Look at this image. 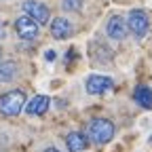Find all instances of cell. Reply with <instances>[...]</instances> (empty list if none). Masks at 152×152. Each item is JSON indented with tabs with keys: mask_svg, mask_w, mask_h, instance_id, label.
<instances>
[{
	"mask_svg": "<svg viewBox=\"0 0 152 152\" xmlns=\"http://www.w3.org/2000/svg\"><path fill=\"white\" fill-rule=\"evenodd\" d=\"M114 133H116V129H114V123L108 121V118H93L87 127V135L93 144L97 146H104L108 142H112Z\"/></svg>",
	"mask_w": 152,
	"mask_h": 152,
	"instance_id": "6da1fadb",
	"label": "cell"
},
{
	"mask_svg": "<svg viewBox=\"0 0 152 152\" xmlns=\"http://www.w3.org/2000/svg\"><path fill=\"white\" fill-rule=\"evenodd\" d=\"M26 93L19 91V89H13V91H7L0 95V114L4 116H17L19 112L26 108Z\"/></svg>",
	"mask_w": 152,
	"mask_h": 152,
	"instance_id": "7a4b0ae2",
	"label": "cell"
},
{
	"mask_svg": "<svg viewBox=\"0 0 152 152\" xmlns=\"http://www.w3.org/2000/svg\"><path fill=\"white\" fill-rule=\"evenodd\" d=\"M15 34L21 38V40L32 42V40L38 38V34H40V23H36L28 15H21V17L15 19Z\"/></svg>",
	"mask_w": 152,
	"mask_h": 152,
	"instance_id": "3957f363",
	"label": "cell"
},
{
	"mask_svg": "<svg viewBox=\"0 0 152 152\" xmlns=\"http://www.w3.org/2000/svg\"><path fill=\"white\" fill-rule=\"evenodd\" d=\"M127 26H129V32L135 36V38H144L150 30V19L146 15V11L142 9H133L127 17Z\"/></svg>",
	"mask_w": 152,
	"mask_h": 152,
	"instance_id": "277c9868",
	"label": "cell"
},
{
	"mask_svg": "<svg viewBox=\"0 0 152 152\" xmlns=\"http://www.w3.org/2000/svg\"><path fill=\"white\" fill-rule=\"evenodd\" d=\"M85 89L89 95H104V93L114 89V80L110 76H104V74H91L85 80Z\"/></svg>",
	"mask_w": 152,
	"mask_h": 152,
	"instance_id": "5b68a950",
	"label": "cell"
},
{
	"mask_svg": "<svg viewBox=\"0 0 152 152\" xmlns=\"http://www.w3.org/2000/svg\"><path fill=\"white\" fill-rule=\"evenodd\" d=\"M23 15H28V17H32L36 23H47L49 19H51V11H49V7L45 4V2H40V0H26L23 2Z\"/></svg>",
	"mask_w": 152,
	"mask_h": 152,
	"instance_id": "8992f818",
	"label": "cell"
},
{
	"mask_svg": "<svg viewBox=\"0 0 152 152\" xmlns=\"http://www.w3.org/2000/svg\"><path fill=\"white\" fill-rule=\"evenodd\" d=\"M106 34L112 38V40H125L129 34V26L121 15H112L106 23Z\"/></svg>",
	"mask_w": 152,
	"mask_h": 152,
	"instance_id": "52a82bcc",
	"label": "cell"
},
{
	"mask_svg": "<svg viewBox=\"0 0 152 152\" xmlns=\"http://www.w3.org/2000/svg\"><path fill=\"white\" fill-rule=\"evenodd\" d=\"M72 32H74V28L66 17H55L51 21V36L55 40H66V38L72 36Z\"/></svg>",
	"mask_w": 152,
	"mask_h": 152,
	"instance_id": "ba28073f",
	"label": "cell"
},
{
	"mask_svg": "<svg viewBox=\"0 0 152 152\" xmlns=\"http://www.w3.org/2000/svg\"><path fill=\"white\" fill-rule=\"evenodd\" d=\"M49 106H51L49 95H34V97L26 104V112L30 116H42V114L49 110Z\"/></svg>",
	"mask_w": 152,
	"mask_h": 152,
	"instance_id": "9c48e42d",
	"label": "cell"
},
{
	"mask_svg": "<svg viewBox=\"0 0 152 152\" xmlns=\"http://www.w3.org/2000/svg\"><path fill=\"white\" fill-rule=\"evenodd\" d=\"M66 146L70 148V152H83L89 146V135L83 131H72L66 135Z\"/></svg>",
	"mask_w": 152,
	"mask_h": 152,
	"instance_id": "30bf717a",
	"label": "cell"
},
{
	"mask_svg": "<svg viewBox=\"0 0 152 152\" xmlns=\"http://www.w3.org/2000/svg\"><path fill=\"white\" fill-rule=\"evenodd\" d=\"M133 99H135L137 106H142L146 110H152V89L146 87V85H140L133 91Z\"/></svg>",
	"mask_w": 152,
	"mask_h": 152,
	"instance_id": "8fae6325",
	"label": "cell"
},
{
	"mask_svg": "<svg viewBox=\"0 0 152 152\" xmlns=\"http://www.w3.org/2000/svg\"><path fill=\"white\" fill-rule=\"evenodd\" d=\"M19 74V68L13 59H2L0 61V83H13L15 76Z\"/></svg>",
	"mask_w": 152,
	"mask_h": 152,
	"instance_id": "7c38bea8",
	"label": "cell"
},
{
	"mask_svg": "<svg viewBox=\"0 0 152 152\" xmlns=\"http://www.w3.org/2000/svg\"><path fill=\"white\" fill-rule=\"evenodd\" d=\"M61 7H64V11L76 13V11H80V9H83V0H64Z\"/></svg>",
	"mask_w": 152,
	"mask_h": 152,
	"instance_id": "4fadbf2b",
	"label": "cell"
},
{
	"mask_svg": "<svg viewBox=\"0 0 152 152\" xmlns=\"http://www.w3.org/2000/svg\"><path fill=\"white\" fill-rule=\"evenodd\" d=\"M4 36H7V23L0 21V40H4Z\"/></svg>",
	"mask_w": 152,
	"mask_h": 152,
	"instance_id": "5bb4252c",
	"label": "cell"
},
{
	"mask_svg": "<svg viewBox=\"0 0 152 152\" xmlns=\"http://www.w3.org/2000/svg\"><path fill=\"white\" fill-rule=\"evenodd\" d=\"M45 57H47L49 61H53V59H55L57 55H55V51H47V53H45Z\"/></svg>",
	"mask_w": 152,
	"mask_h": 152,
	"instance_id": "9a60e30c",
	"label": "cell"
},
{
	"mask_svg": "<svg viewBox=\"0 0 152 152\" xmlns=\"http://www.w3.org/2000/svg\"><path fill=\"white\" fill-rule=\"evenodd\" d=\"M45 152H59V150H57V148H47Z\"/></svg>",
	"mask_w": 152,
	"mask_h": 152,
	"instance_id": "2e32d148",
	"label": "cell"
},
{
	"mask_svg": "<svg viewBox=\"0 0 152 152\" xmlns=\"http://www.w3.org/2000/svg\"><path fill=\"white\" fill-rule=\"evenodd\" d=\"M0 61H2V51H0Z\"/></svg>",
	"mask_w": 152,
	"mask_h": 152,
	"instance_id": "e0dca14e",
	"label": "cell"
}]
</instances>
